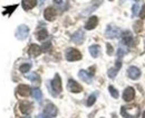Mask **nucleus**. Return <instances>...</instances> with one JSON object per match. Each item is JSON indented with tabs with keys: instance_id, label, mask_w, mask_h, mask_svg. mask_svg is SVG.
<instances>
[{
	"instance_id": "1",
	"label": "nucleus",
	"mask_w": 145,
	"mask_h": 118,
	"mask_svg": "<svg viewBox=\"0 0 145 118\" xmlns=\"http://www.w3.org/2000/svg\"><path fill=\"white\" fill-rule=\"evenodd\" d=\"M121 114L124 118H138L140 108L137 106H123L121 108Z\"/></svg>"
},
{
	"instance_id": "2",
	"label": "nucleus",
	"mask_w": 145,
	"mask_h": 118,
	"mask_svg": "<svg viewBox=\"0 0 145 118\" xmlns=\"http://www.w3.org/2000/svg\"><path fill=\"white\" fill-rule=\"evenodd\" d=\"M52 88H53V90H50V92L54 96H57L61 91V80H60L59 74H55L54 79L52 81Z\"/></svg>"
},
{
	"instance_id": "3",
	"label": "nucleus",
	"mask_w": 145,
	"mask_h": 118,
	"mask_svg": "<svg viewBox=\"0 0 145 118\" xmlns=\"http://www.w3.org/2000/svg\"><path fill=\"white\" fill-rule=\"evenodd\" d=\"M82 59V54L79 51L75 50V48H71L67 51L66 53V60L69 62H74V61H78Z\"/></svg>"
},
{
	"instance_id": "4",
	"label": "nucleus",
	"mask_w": 145,
	"mask_h": 118,
	"mask_svg": "<svg viewBox=\"0 0 145 118\" xmlns=\"http://www.w3.org/2000/svg\"><path fill=\"white\" fill-rule=\"evenodd\" d=\"M28 34H29V28L26 25L19 26L18 28H17V30H16V37L20 39V40H24V39L27 38Z\"/></svg>"
},
{
	"instance_id": "5",
	"label": "nucleus",
	"mask_w": 145,
	"mask_h": 118,
	"mask_svg": "<svg viewBox=\"0 0 145 118\" xmlns=\"http://www.w3.org/2000/svg\"><path fill=\"white\" fill-rule=\"evenodd\" d=\"M120 34H121V29H120L118 27L110 26V25L107 27V29H106V32H105V36H106L107 38H115V37L120 36Z\"/></svg>"
},
{
	"instance_id": "6",
	"label": "nucleus",
	"mask_w": 145,
	"mask_h": 118,
	"mask_svg": "<svg viewBox=\"0 0 145 118\" xmlns=\"http://www.w3.org/2000/svg\"><path fill=\"white\" fill-rule=\"evenodd\" d=\"M67 89L71 91V92H75V93H78L83 90L82 86L78 84L76 81H74L72 79H69L68 80V83H67Z\"/></svg>"
},
{
	"instance_id": "7",
	"label": "nucleus",
	"mask_w": 145,
	"mask_h": 118,
	"mask_svg": "<svg viewBox=\"0 0 145 118\" xmlns=\"http://www.w3.org/2000/svg\"><path fill=\"white\" fill-rule=\"evenodd\" d=\"M57 113H58V110H57L56 106L53 105V103H48L46 106V108H45V116L47 118L56 117L57 116Z\"/></svg>"
},
{
	"instance_id": "8",
	"label": "nucleus",
	"mask_w": 145,
	"mask_h": 118,
	"mask_svg": "<svg viewBox=\"0 0 145 118\" xmlns=\"http://www.w3.org/2000/svg\"><path fill=\"white\" fill-rule=\"evenodd\" d=\"M122 40L124 43V45L126 46H134V38L132 36V33L129 30H125L123 34H122Z\"/></svg>"
},
{
	"instance_id": "9",
	"label": "nucleus",
	"mask_w": 145,
	"mask_h": 118,
	"mask_svg": "<svg viewBox=\"0 0 145 118\" xmlns=\"http://www.w3.org/2000/svg\"><path fill=\"white\" fill-rule=\"evenodd\" d=\"M127 76L132 80H136V79H138L141 77V71L136 66H129L127 69Z\"/></svg>"
},
{
	"instance_id": "10",
	"label": "nucleus",
	"mask_w": 145,
	"mask_h": 118,
	"mask_svg": "<svg viewBox=\"0 0 145 118\" xmlns=\"http://www.w3.org/2000/svg\"><path fill=\"white\" fill-rule=\"evenodd\" d=\"M19 109H20V111H21L22 114L27 115V114H29V113L31 111V109H33V105H31L29 101L24 100V101L20 102V105H19Z\"/></svg>"
},
{
	"instance_id": "11",
	"label": "nucleus",
	"mask_w": 145,
	"mask_h": 118,
	"mask_svg": "<svg viewBox=\"0 0 145 118\" xmlns=\"http://www.w3.org/2000/svg\"><path fill=\"white\" fill-rule=\"evenodd\" d=\"M135 97V90L132 87H127L123 92V99L125 101H132Z\"/></svg>"
},
{
	"instance_id": "12",
	"label": "nucleus",
	"mask_w": 145,
	"mask_h": 118,
	"mask_svg": "<svg viewBox=\"0 0 145 118\" xmlns=\"http://www.w3.org/2000/svg\"><path fill=\"white\" fill-rule=\"evenodd\" d=\"M56 15H57V13H56V10H55L53 7H48V8L45 9L44 17L46 18V20H48V21H53V20L56 18Z\"/></svg>"
},
{
	"instance_id": "13",
	"label": "nucleus",
	"mask_w": 145,
	"mask_h": 118,
	"mask_svg": "<svg viewBox=\"0 0 145 118\" xmlns=\"http://www.w3.org/2000/svg\"><path fill=\"white\" fill-rule=\"evenodd\" d=\"M72 42L75 43V44H78V45H80L83 42H84V39H85V35H84V32L83 30H77L74 35L72 36Z\"/></svg>"
},
{
	"instance_id": "14",
	"label": "nucleus",
	"mask_w": 145,
	"mask_h": 118,
	"mask_svg": "<svg viewBox=\"0 0 145 118\" xmlns=\"http://www.w3.org/2000/svg\"><path fill=\"white\" fill-rule=\"evenodd\" d=\"M40 53H41V47H40L39 45H37V44H31V45H30V47H29V50H28V54H29L30 56L37 58Z\"/></svg>"
},
{
	"instance_id": "15",
	"label": "nucleus",
	"mask_w": 145,
	"mask_h": 118,
	"mask_svg": "<svg viewBox=\"0 0 145 118\" xmlns=\"http://www.w3.org/2000/svg\"><path fill=\"white\" fill-rule=\"evenodd\" d=\"M17 93L21 97H28L30 95V88L26 84H20L17 88Z\"/></svg>"
},
{
	"instance_id": "16",
	"label": "nucleus",
	"mask_w": 145,
	"mask_h": 118,
	"mask_svg": "<svg viewBox=\"0 0 145 118\" xmlns=\"http://www.w3.org/2000/svg\"><path fill=\"white\" fill-rule=\"evenodd\" d=\"M122 68V63H121V61L118 60L117 62H116V66L115 68H112V69H109L108 72H107V74H108V77L110 79H114L116 76H117V72L120 71V69Z\"/></svg>"
},
{
	"instance_id": "17",
	"label": "nucleus",
	"mask_w": 145,
	"mask_h": 118,
	"mask_svg": "<svg viewBox=\"0 0 145 118\" xmlns=\"http://www.w3.org/2000/svg\"><path fill=\"white\" fill-rule=\"evenodd\" d=\"M97 24H98V18H97L96 16H91V18L87 20V23H86V25H85V28H86L87 30L94 29V28L97 26Z\"/></svg>"
},
{
	"instance_id": "18",
	"label": "nucleus",
	"mask_w": 145,
	"mask_h": 118,
	"mask_svg": "<svg viewBox=\"0 0 145 118\" xmlns=\"http://www.w3.org/2000/svg\"><path fill=\"white\" fill-rule=\"evenodd\" d=\"M78 77L82 79L83 81L87 82V83H91V76L87 71H85V70H80V71L78 72Z\"/></svg>"
},
{
	"instance_id": "19",
	"label": "nucleus",
	"mask_w": 145,
	"mask_h": 118,
	"mask_svg": "<svg viewBox=\"0 0 145 118\" xmlns=\"http://www.w3.org/2000/svg\"><path fill=\"white\" fill-rule=\"evenodd\" d=\"M36 0H22V8L25 10H30L36 6Z\"/></svg>"
},
{
	"instance_id": "20",
	"label": "nucleus",
	"mask_w": 145,
	"mask_h": 118,
	"mask_svg": "<svg viewBox=\"0 0 145 118\" xmlns=\"http://www.w3.org/2000/svg\"><path fill=\"white\" fill-rule=\"evenodd\" d=\"M26 77H27V79H29L34 84H36V86L40 84V78H39V76L37 74L36 72H31L30 74H28Z\"/></svg>"
},
{
	"instance_id": "21",
	"label": "nucleus",
	"mask_w": 145,
	"mask_h": 118,
	"mask_svg": "<svg viewBox=\"0 0 145 118\" xmlns=\"http://www.w3.org/2000/svg\"><path fill=\"white\" fill-rule=\"evenodd\" d=\"M89 53L91 54L93 58H97L101 53V47L98 45H91L89 47Z\"/></svg>"
},
{
	"instance_id": "22",
	"label": "nucleus",
	"mask_w": 145,
	"mask_h": 118,
	"mask_svg": "<svg viewBox=\"0 0 145 118\" xmlns=\"http://www.w3.org/2000/svg\"><path fill=\"white\" fill-rule=\"evenodd\" d=\"M31 93H33V97L36 99L37 101H41V99H42V93H41L40 89L34 88V89L31 90Z\"/></svg>"
},
{
	"instance_id": "23",
	"label": "nucleus",
	"mask_w": 145,
	"mask_h": 118,
	"mask_svg": "<svg viewBox=\"0 0 145 118\" xmlns=\"http://www.w3.org/2000/svg\"><path fill=\"white\" fill-rule=\"evenodd\" d=\"M47 37H48V33H47V30H46L45 28L40 29V30L37 33V39H39V40H44V39L47 38Z\"/></svg>"
},
{
	"instance_id": "24",
	"label": "nucleus",
	"mask_w": 145,
	"mask_h": 118,
	"mask_svg": "<svg viewBox=\"0 0 145 118\" xmlns=\"http://www.w3.org/2000/svg\"><path fill=\"white\" fill-rule=\"evenodd\" d=\"M96 97H97V92H95V93L91 95V96L88 97V99H87V102H86V105H87L88 107L93 106V105L95 103V101H96Z\"/></svg>"
},
{
	"instance_id": "25",
	"label": "nucleus",
	"mask_w": 145,
	"mask_h": 118,
	"mask_svg": "<svg viewBox=\"0 0 145 118\" xmlns=\"http://www.w3.org/2000/svg\"><path fill=\"white\" fill-rule=\"evenodd\" d=\"M30 69H31V64H30V63H25V64H22V65L20 66L19 70H20L21 73H27Z\"/></svg>"
},
{
	"instance_id": "26",
	"label": "nucleus",
	"mask_w": 145,
	"mask_h": 118,
	"mask_svg": "<svg viewBox=\"0 0 145 118\" xmlns=\"http://www.w3.org/2000/svg\"><path fill=\"white\" fill-rule=\"evenodd\" d=\"M17 7H18V5H14V6H9V7H6V8H5L6 10H5L2 14H3V15H10L11 13H14V10H15Z\"/></svg>"
},
{
	"instance_id": "27",
	"label": "nucleus",
	"mask_w": 145,
	"mask_h": 118,
	"mask_svg": "<svg viewBox=\"0 0 145 118\" xmlns=\"http://www.w3.org/2000/svg\"><path fill=\"white\" fill-rule=\"evenodd\" d=\"M108 90H109V93L112 95V97H114L115 99L118 98V91L113 87V86H109L108 87Z\"/></svg>"
},
{
	"instance_id": "28",
	"label": "nucleus",
	"mask_w": 145,
	"mask_h": 118,
	"mask_svg": "<svg viewBox=\"0 0 145 118\" xmlns=\"http://www.w3.org/2000/svg\"><path fill=\"white\" fill-rule=\"evenodd\" d=\"M142 27H143V24H142L141 20H138V21H136L135 25H134V30H135L136 33H140V32L142 30Z\"/></svg>"
},
{
	"instance_id": "29",
	"label": "nucleus",
	"mask_w": 145,
	"mask_h": 118,
	"mask_svg": "<svg viewBox=\"0 0 145 118\" xmlns=\"http://www.w3.org/2000/svg\"><path fill=\"white\" fill-rule=\"evenodd\" d=\"M126 53H127V50H126V48L120 47V48H118V51H117V56H118V59H120V58H122V56H124V55H125Z\"/></svg>"
},
{
	"instance_id": "30",
	"label": "nucleus",
	"mask_w": 145,
	"mask_h": 118,
	"mask_svg": "<svg viewBox=\"0 0 145 118\" xmlns=\"http://www.w3.org/2000/svg\"><path fill=\"white\" fill-rule=\"evenodd\" d=\"M50 46H52V45H50V43H46V44H44V45H42L41 51H42V52H47V51L50 48Z\"/></svg>"
},
{
	"instance_id": "31",
	"label": "nucleus",
	"mask_w": 145,
	"mask_h": 118,
	"mask_svg": "<svg viewBox=\"0 0 145 118\" xmlns=\"http://www.w3.org/2000/svg\"><path fill=\"white\" fill-rule=\"evenodd\" d=\"M140 17L143 18V19H145V5L142 7V10L140 11Z\"/></svg>"
},
{
	"instance_id": "32",
	"label": "nucleus",
	"mask_w": 145,
	"mask_h": 118,
	"mask_svg": "<svg viewBox=\"0 0 145 118\" xmlns=\"http://www.w3.org/2000/svg\"><path fill=\"white\" fill-rule=\"evenodd\" d=\"M138 5H134L133 6V15H137V13H138Z\"/></svg>"
},
{
	"instance_id": "33",
	"label": "nucleus",
	"mask_w": 145,
	"mask_h": 118,
	"mask_svg": "<svg viewBox=\"0 0 145 118\" xmlns=\"http://www.w3.org/2000/svg\"><path fill=\"white\" fill-rule=\"evenodd\" d=\"M107 53H108L109 55H112V53H113V48H112L110 44H107Z\"/></svg>"
},
{
	"instance_id": "34",
	"label": "nucleus",
	"mask_w": 145,
	"mask_h": 118,
	"mask_svg": "<svg viewBox=\"0 0 145 118\" xmlns=\"http://www.w3.org/2000/svg\"><path fill=\"white\" fill-rule=\"evenodd\" d=\"M37 118H47V117H46V116H44V115H38Z\"/></svg>"
},
{
	"instance_id": "35",
	"label": "nucleus",
	"mask_w": 145,
	"mask_h": 118,
	"mask_svg": "<svg viewBox=\"0 0 145 118\" xmlns=\"http://www.w3.org/2000/svg\"><path fill=\"white\" fill-rule=\"evenodd\" d=\"M55 2H56V3H60V2H61V0H55Z\"/></svg>"
},
{
	"instance_id": "36",
	"label": "nucleus",
	"mask_w": 145,
	"mask_h": 118,
	"mask_svg": "<svg viewBox=\"0 0 145 118\" xmlns=\"http://www.w3.org/2000/svg\"><path fill=\"white\" fill-rule=\"evenodd\" d=\"M39 2H40V5H42L45 2V0H39Z\"/></svg>"
},
{
	"instance_id": "37",
	"label": "nucleus",
	"mask_w": 145,
	"mask_h": 118,
	"mask_svg": "<svg viewBox=\"0 0 145 118\" xmlns=\"http://www.w3.org/2000/svg\"><path fill=\"white\" fill-rule=\"evenodd\" d=\"M143 118H145V111H144V114H143Z\"/></svg>"
},
{
	"instance_id": "38",
	"label": "nucleus",
	"mask_w": 145,
	"mask_h": 118,
	"mask_svg": "<svg viewBox=\"0 0 145 118\" xmlns=\"http://www.w3.org/2000/svg\"><path fill=\"white\" fill-rule=\"evenodd\" d=\"M24 118H30L29 116H26V117H24Z\"/></svg>"
},
{
	"instance_id": "39",
	"label": "nucleus",
	"mask_w": 145,
	"mask_h": 118,
	"mask_svg": "<svg viewBox=\"0 0 145 118\" xmlns=\"http://www.w3.org/2000/svg\"><path fill=\"white\" fill-rule=\"evenodd\" d=\"M135 1H138V0H135Z\"/></svg>"
},
{
	"instance_id": "40",
	"label": "nucleus",
	"mask_w": 145,
	"mask_h": 118,
	"mask_svg": "<svg viewBox=\"0 0 145 118\" xmlns=\"http://www.w3.org/2000/svg\"><path fill=\"white\" fill-rule=\"evenodd\" d=\"M109 1H112V0H109Z\"/></svg>"
}]
</instances>
